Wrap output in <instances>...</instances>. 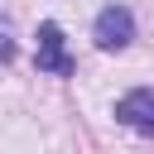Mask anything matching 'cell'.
<instances>
[{"instance_id":"1","label":"cell","mask_w":154,"mask_h":154,"mask_svg":"<svg viewBox=\"0 0 154 154\" xmlns=\"http://www.w3.org/2000/svg\"><path fill=\"white\" fill-rule=\"evenodd\" d=\"M38 72H48V77H72V53H67V38H63V29L53 24V19H43L38 24Z\"/></svg>"},{"instance_id":"2","label":"cell","mask_w":154,"mask_h":154,"mask_svg":"<svg viewBox=\"0 0 154 154\" xmlns=\"http://www.w3.org/2000/svg\"><path fill=\"white\" fill-rule=\"evenodd\" d=\"M91 38H96V48H125L130 38H135V14L125 10V5H106L101 14H96V24H91Z\"/></svg>"},{"instance_id":"3","label":"cell","mask_w":154,"mask_h":154,"mask_svg":"<svg viewBox=\"0 0 154 154\" xmlns=\"http://www.w3.org/2000/svg\"><path fill=\"white\" fill-rule=\"evenodd\" d=\"M116 120L130 125L135 135H154V87H135L116 101Z\"/></svg>"},{"instance_id":"4","label":"cell","mask_w":154,"mask_h":154,"mask_svg":"<svg viewBox=\"0 0 154 154\" xmlns=\"http://www.w3.org/2000/svg\"><path fill=\"white\" fill-rule=\"evenodd\" d=\"M10 58H14V43H10L5 34H0V63H10Z\"/></svg>"}]
</instances>
